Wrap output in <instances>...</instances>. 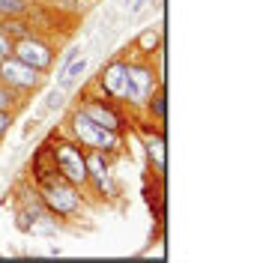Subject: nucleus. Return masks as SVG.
Masks as SVG:
<instances>
[{"label":"nucleus","instance_id":"nucleus-1","mask_svg":"<svg viewBox=\"0 0 260 263\" xmlns=\"http://www.w3.org/2000/svg\"><path fill=\"white\" fill-rule=\"evenodd\" d=\"M51 153H54V167H57V177H63L66 182L78 185L81 189L87 180V153L78 141H54L51 144Z\"/></svg>","mask_w":260,"mask_h":263},{"label":"nucleus","instance_id":"nucleus-2","mask_svg":"<svg viewBox=\"0 0 260 263\" xmlns=\"http://www.w3.org/2000/svg\"><path fill=\"white\" fill-rule=\"evenodd\" d=\"M69 126H72V135L75 141L81 144L84 149H96V153H117L120 149V132H111L105 126H96L90 117H84L81 111L69 117Z\"/></svg>","mask_w":260,"mask_h":263},{"label":"nucleus","instance_id":"nucleus-3","mask_svg":"<svg viewBox=\"0 0 260 263\" xmlns=\"http://www.w3.org/2000/svg\"><path fill=\"white\" fill-rule=\"evenodd\" d=\"M39 195H42V203H45V210L51 215H60V218H69V215H75L81 210V195H78V185H72V182H66L63 177H48V180H42V189H39Z\"/></svg>","mask_w":260,"mask_h":263},{"label":"nucleus","instance_id":"nucleus-4","mask_svg":"<svg viewBox=\"0 0 260 263\" xmlns=\"http://www.w3.org/2000/svg\"><path fill=\"white\" fill-rule=\"evenodd\" d=\"M42 75H45V72H39V69H33V66H27V63H21V60L12 57V54L0 60V84L9 87V90H15V93L39 90V87H42Z\"/></svg>","mask_w":260,"mask_h":263},{"label":"nucleus","instance_id":"nucleus-5","mask_svg":"<svg viewBox=\"0 0 260 263\" xmlns=\"http://www.w3.org/2000/svg\"><path fill=\"white\" fill-rule=\"evenodd\" d=\"M156 90V72L150 63H129L126 66V99L135 108H144L146 99Z\"/></svg>","mask_w":260,"mask_h":263},{"label":"nucleus","instance_id":"nucleus-6","mask_svg":"<svg viewBox=\"0 0 260 263\" xmlns=\"http://www.w3.org/2000/svg\"><path fill=\"white\" fill-rule=\"evenodd\" d=\"M12 57H18L21 63L33 66V69H39V72H48L51 63H54L51 45L42 42L39 36H33V33H27V36H21V39L12 42Z\"/></svg>","mask_w":260,"mask_h":263},{"label":"nucleus","instance_id":"nucleus-7","mask_svg":"<svg viewBox=\"0 0 260 263\" xmlns=\"http://www.w3.org/2000/svg\"><path fill=\"white\" fill-rule=\"evenodd\" d=\"M84 117H90L96 126H105L111 132H120L123 129V117L117 114V108L105 99H96V96H84L81 99V108H78Z\"/></svg>","mask_w":260,"mask_h":263},{"label":"nucleus","instance_id":"nucleus-8","mask_svg":"<svg viewBox=\"0 0 260 263\" xmlns=\"http://www.w3.org/2000/svg\"><path fill=\"white\" fill-rule=\"evenodd\" d=\"M126 66H129V60H111L102 69L99 87L108 99H126Z\"/></svg>","mask_w":260,"mask_h":263},{"label":"nucleus","instance_id":"nucleus-9","mask_svg":"<svg viewBox=\"0 0 260 263\" xmlns=\"http://www.w3.org/2000/svg\"><path fill=\"white\" fill-rule=\"evenodd\" d=\"M87 180L96 182L99 192H108V195H114V185H111V174H108L105 153H96V149H90V153H87Z\"/></svg>","mask_w":260,"mask_h":263},{"label":"nucleus","instance_id":"nucleus-10","mask_svg":"<svg viewBox=\"0 0 260 263\" xmlns=\"http://www.w3.org/2000/svg\"><path fill=\"white\" fill-rule=\"evenodd\" d=\"M146 156H150V162H153L156 171H164V164H168V149H164L162 135H150V138H146Z\"/></svg>","mask_w":260,"mask_h":263},{"label":"nucleus","instance_id":"nucleus-11","mask_svg":"<svg viewBox=\"0 0 260 263\" xmlns=\"http://www.w3.org/2000/svg\"><path fill=\"white\" fill-rule=\"evenodd\" d=\"M84 69H87V60H84V57H75V60L66 66L63 72H60V78H57V87L63 90V87H69L72 81H78V78L84 75Z\"/></svg>","mask_w":260,"mask_h":263},{"label":"nucleus","instance_id":"nucleus-12","mask_svg":"<svg viewBox=\"0 0 260 263\" xmlns=\"http://www.w3.org/2000/svg\"><path fill=\"white\" fill-rule=\"evenodd\" d=\"M159 42H162V36H159V27H144L135 45H138V51H141V54H153V51L159 48Z\"/></svg>","mask_w":260,"mask_h":263},{"label":"nucleus","instance_id":"nucleus-13","mask_svg":"<svg viewBox=\"0 0 260 263\" xmlns=\"http://www.w3.org/2000/svg\"><path fill=\"white\" fill-rule=\"evenodd\" d=\"M146 111L156 117V120H168V99H164V90H153V96L146 99Z\"/></svg>","mask_w":260,"mask_h":263},{"label":"nucleus","instance_id":"nucleus-14","mask_svg":"<svg viewBox=\"0 0 260 263\" xmlns=\"http://www.w3.org/2000/svg\"><path fill=\"white\" fill-rule=\"evenodd\" d=\"M15 108H18L15 90H9V87H3V84H0V111H9V114H15Z\"/></svg>","mask_w":260,"mask_h":263},{"label":"nucleus","instance_id":"nucleus-15","mask_svg":"<svg viewBox=\"0 0 260 263\" xmlns=\"http://www.w3.org/2000/svg\"><path fill=\"white\" fill-rule=\"evenodd\" d=\"M24 12V0H0V18H18Z\"/></svg>","mask_w":260,"mask_h":263},{"label":"nucleus","instance_id":"nucleus-16","mask_svg":"<svg viewBox=\"0 0 260 263\" xmlns=\"http://www.w3.org/2000/svg\"><path fill=\"white\" fill-rule=\"evenodd\" d=\"M9 54H12V39L0 30V60H3V57H9Z\"/></svg>","mask_w":260,"mask_h":263},{"label":"nucleus","instance_id":"nucleus-17","mask_svg":"<svg viewBox=\"0 0 260 263\" xmlns=\"http://www.w3.org/2000/svg\"><path fill=\"white\" fill-rule=\"evenodd\" d=\"M9 126H12V114L9 111H0V138L9 132Z\"/></svg>","mask_w":260,"mask_h":263},{"label":"nucleus","instance_id":"nucleus-18","mask_svg":"<svg viewBox=\"0 0 260 263\" xmlns=\"http://www.w3.org/2000/svg\"><path fill=\"white\" fill-rule=\"evenodd\" d=\"M60 99H63V96H60V90H54V93H51V99H48V111L60 105Z\"/></svg>","mask_w":260,"mask_h":263},{"label":"nucleus","instance_id":"nucleus-19","mask_svg":"<svg viewBox=\"0 0 260 263\" xmlns=\"http://www.w3.org/2000/svg\"><path fill=\"white\" fill-rule=\"evenodd\" d=\"M126 3H135V0H126Z\"/></svg>","mask_w":260,"mask_h":263}]
</instances>
